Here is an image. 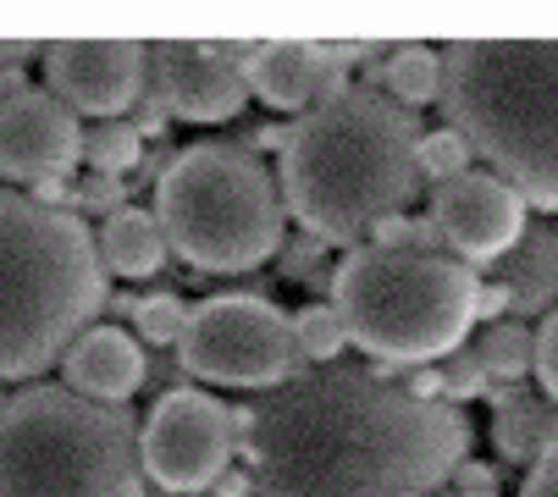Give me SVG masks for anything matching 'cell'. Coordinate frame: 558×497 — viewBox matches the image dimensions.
Here are the masks:
<instances>
[{
    "mask_svg": "<svg viewBox=\"0 0 558 497\" xmlns=\"http://www.w3.org/2000/svg\"><path fill=\"white\" fill-rule=\"evenodd\" d=\"M95 248H100V266L111 277H122V282H149L155 271L167 266V255H172L167 227L155 221V210H138V205H128L122 216L100 221Z\"/></svg>",
    "mask_w": 558,
    "mask_h": 497,
    "instance_id": "e0dca14e",
    "label": "cell"
},
{
    "mask_svg": "<svg viewBox=\"0 0 558 497\" xmlns=\"http://www.w3.org/2000/svg\"><path fill=\"white\" fill-rule=\"evenodd\" d=\"M387 95L415 111V106H442V50L432 45H392L387 56Z\"/></svg>",
    "mask_w": 558,
    "mask_h": 497,
    "instance_id": "ffe728a7",
    "label": "cell"
},
{
    "mask_svg": "<svg viewBox=\"0 0 558 497\" xmlns=\"http://www.w3.org/2000/svg\"><path fill=\"white\" fill-rule=\"evenodd\" d=\"M149 89L167 100L178 122H232L255 95L250 72H238L216 50V39L210 45H194V39L149 45Z\"/></svg>",
    "mask_w": 558,
    "mask_h": 497,
    "instance_id": "4fadbf2b",
    "label": "cell"
},
{
    "mask_svg": "<svg viewBox=\"0 0 558 497\" xmlns=\"http://www.w3.org/2000/svg\"><path fill=\"white\" fill-rule=\"evenodd\" d=\"M28 194H34V205H45V210H66V205L77 199V183H66V178H50V183H34Z\"/></svg>",
    "mask_w": 558,
    "mask_h": 497,
    "instance_id": "d590c367",
    "label": "cell"
},
{
    "mask_svg": "<svg viewBox=\"0 0 558 497\" xmlns=\"http://www.w3.org/2000/svg\"><path fill=\"white\" fill-rule=\"evenodd\" d=\"M504 315H514L509 282H482V288H475V320H482V326H498Z\"/></svg>",
    "mask_w": 558,
    "mask_h": 497,
    "instance_id": "4dcf8cb0",
    "label": "cell"
},
{
    "mask_svg": "<svg viewBox=\"0 0 558 497\" xmlns=\"http://www.w3.org/2000/svg\"><path fill=\"white\" fill-rule=\"evenodd\" d=\"M448 243L453 260H509L525 227V199L498 178V172H464L442 189H432V210H426Z\"/></svg>",
    "mask_w": 558,
    "mask_h": 497,
    "instance_id": "8fae6325",
    "label": "cell"
},
{
    "mask_svg": "<svg viewBox=\"0 0 558 497\" xmlns=\"http://www.w3.org/2000/svg\"><path fill=\"white\" fill-rule=\"evenodd\" d=\"M95 232L72 210L0 189V381H34L106 310Z\"/></svg>",
    "mask_w": 558,
    "mask_h": 497,
    "instance_id": "277c9868",
    "label": "cell"
},
{
    "mask_svg": "<svg viewBox=\"0 0 558 497\" xmlns=\"http://www.w3.org/2000/svg\"><path fill=\"white\" fill-rule=\"evenodd\" d=\"M89 128L77 122L50 89H28L17 100H0V178L7 183H50L66 178L84 160Z\"/></svg>",
    "mask_w": 558,
    "mask_h": 497,
    "instance_id": "7c38bea8",
    "label": "cell"
},
{
    "mask_svg": "<svg viewBox=\"0 0 558 497\" xmlns=\"http://www.w3.org/2000/svg\"><path fill=\"white\" fill-rule=\"evenodd\" d=\"M227 421H232V448L244 453V448L255 443V432H260V403H238V409H227Z\"/></svg>",
    "mask_w": 558,
    "mask_h": 497,
    "instance_id": "1f68e13d",
    "label": "cell"
},
{
    "mask_svg": "<svg viewBox=\"0 0 558 497\" xmlns=\"http://www.w3.org/2000/svg\"><path fill=\"white\" fill-rule=\"evenodd\" d=\"M227 403L199 387H167L144 421V475L172 497H205L232 470Z\"/></svg>",
    "mask_w": 558,
    "mask_h": 497,
    "instance_id": "9c48e42d",
    "label": "cell"
},
{
    "mask_svg": "<svg viewBox=\"0 0 558 497\" xmlns=\"http://www.w3.org/2000/svg\"><path fill=\"white\" fill-rule=\"evenodd\" d=\"M0 409H7V392H0Z\"/></svg>",
    "mask_w": 558,
    "mask_h": 497,
    "instance_id": "60d3db41",
    "label": "cell"
},
{
    "mask_svg": "<svg viewBox=\"0 0 558 497\" xmlns=\"http://www.w3.org/2000/svg\"><path fill=\"white\" fill-rule=\"evenodd\" d=\"M553 232H558V227H553Z\"/></svg>",
    "mask_w": 558,
    "mask_h": 497,
    "instance_id": "7bdbcfd3",
    "label": "cell"
},
{
    "mask_svg": "<svg viewBox=\"0 0 558 497\" xmlns=\"http://www.w3.org/2000/svg\"><path fill=\"white\" fill-rule=\"evenodd\" d=\"M475 271L453 255L360 243L332 266V304L371 371H421L464 349L475 326Z\"/></svg>",
    "mask_w": 558,
    "mask_h": 497,
    "instance_id": "8992f818",
    "label": "cell"
},
{
    "mask_svg": "<svg viewBox=\"0 0 558 497\" xmlns=\"http://www.w3.org/2000/svg\"><path fill=\"white\" fill-rule=\"evenodd\" d=\"M66 371V387L84 392L95 403H128L144 381H149V360H144V343L122 326H89L61 360Z\"/></svg>",
    "mask_w": 558,
    "mask_h": 497,
    "instance_id": "5bb4252c",
    "label": "cell"
},
{
    "mask_svg": "<svg viewBox=\"0 0 558 497\" xmlns=\"http://www.w3.org/2000/svg\"><path fill=\"white\" fill-rule=\"evenodd\" d=\"M442 387H448V403H475V398H493V376L482 365L475 349H459L442 360Z\"/></svg>",
    "mask_w": 558,
    "mask_h": 497,
    "instance_id": "484cf974",
    "label": "cell"
},
{
    "mask_svg": "<svg viewBox=\"0 0 558 497\" xmlns=\"http://www.w3.org/2000/svg\"><path fill=\"white\" fill-rule=\"evenodd\" d=\"M133 326H138V338H144V343H161V349L172 343V349H178L183 326H189V304H183L172 288H155V293H144Z\"/></svg>",
    "mask_w": 558,
    "mask_h": 497,
    "instance_id": "cb8c5ba5",
    "label": "cell"
},
{
    "mask_svg": "<svg viewBox=\"0 0 558 497\" xmlns=\"http://www.w3.org/2000/svg\"><path fill=\"white\" fill-rule=\"evenodd\" d=\"M138 304H144L138 293H111V299H106V315H122V320H133V315H138Z\"/></svg>",
    "mask_w": 558,
    "mask_h": 497,
    "instance_id": "f35d334b",
    "label": "cell"
},
{
    "mask_svg": "<svg viewBox=\"0 0 558 497\" xmlns=\"http://www.w3.org/2000/svg\"><path fill=\"white\" fill-rule=\"evenodd\" d=\"M453 486H459V497H498V470L482 459H464L453 470Z\"/></svg>",
    "mask_w": 558,
    "mask_h": 497,
    "instance_id": "f546056e",
    "label": "cell"
},
{
    "mask_svg": "<svg viewBox=\"0 0 558 497\" xmlns=\"http://www.w3.org/2000/svg\"><path fill=\"white\" fill-rule=\"evenodd\" d=\"M260 486H255V470L250 464H232L216 486H210V497H255Z\"/></svg>",
    "mask_w": 558,
    "mask_h": 497,
    "instance_id": "836d02e7",
    "label": "cell"
},
{
    "mask_svg": "<svg viewBox=\"0 0 558 497\" xmlns=\"http://www.w3.org/2000/svg\"><path fill=\"white\" fill-rule=\"evenodd\" d=\"M520 497H558V459H542V464H531V470H525V486H520Z\"/></svg>",
    "mask_w": 558,
    "mask_h": 497,
    "instance_id": "d6a6232c",
    "label": "cell"
},
{
    "mask_svg": "<svg viewBox=\"0 0 558 497\" xmlns=\"http://www.w3.org/2000/svg\"><path fill=\"white\" fill-rule=\"evenodd\" d=\"M504 282L514 293V320H531V315H553L558 310V232L536 227L520 238V248L504 260Z\"/></svg>",
    "mask_w": 558,
    "mask_h": 497,
    "instance_id": "ac0fdd59",
    "label": "cell"
},
{
    "mask_svg": "<svg viewBox=\"0 0 558 497\" xmlns=\"http://www.w3.org/2000/svg\"><path fill=\"white\" fill-rule=\"evenodd\" d=\"M470 448L459 403H426L381 371L327 365L260 403V432L238 453L260 497H426Z\"/></svg>",
    "mask_w": 558,
    "mask_h": 497,
    "instance_id": "6da1fadb",
    "label": "cell"
},
{
    "mask_svg": "<svg viewBox=\"0 0 558 497\" xmlns=\"http://www.w3.org/2000/svg\"><path fill=\"white\" fill-rule=\"evenodd\" d=\"M149 497H172V492H149Z\"/></svg>",
    "mask_w": 558,
    "mask_h": 497,
    "instance_id": "ab89813d",
    "label": "cell"
},
{
    "mask_svg": "<svg viewBox=\"0 0 558 497\" xmlns=\"http://www.w3.org/2000/svg\"><path fill=\"white\" fill-rule=\"evenodd\" d=\"M442 117L487 172L558 216V39H448Z\"/></svg>",
    "mask_w": 558,
    "mask_h": 497,
    "instance_id": "3957f363",
    "label": "cell"
},
{
    "mask_svg": "<svg viewBox=\"0 0 558 497\" xmlns=\"http://www.w3.org/2000/svg\"><path fill=\"white\" fill-rule=\"evenodd\" d=\"M277 266H282V277H288V282L332 288V271H327V243H322V238H310V232H299V238H288V243H282Z\"/></svg>",
    "mask_w": 558,
    "mask_h": 497,
    "instance_id": "d4e9b609",
    "label": "cell"
},
{
    "mask_svg": "<svg viewBox=\"0 0 558 497\" xmlns=\"http://www.w3.org/2000/svg\"><path fill=\"white\" fill-rule=\"evenodd\" d=\"M482 354L493 387H525V376H536V331L525 320H498V326H482Z\"/></svg>",
    "mask_w": 558,
    "mask_h": 497,
    "instance_id": "d6986e66",
    "label": "cell"
},
{
    "mask_svg": "<svg viewBox=\"0 0 558 497\" xmlns=\"http://www.w3.org/2000/svg\"><path fill=\"white\" fill-rule=\"evenodd\" d=\"M144 160V138L133 122H95L89 144H84V166L100 178H133Z\"/></svg>",
    "mask_w": 558,
    "mask_h": 497,
    "instance_id": "7402d4cb",
    "label": "cell"
},
{
    "mask_svg": "<svg viewBox=\"0 0 558 497\" xmlns=\"http://www.w3.org/2000/svg\"><path fill=\"white\" fill-rule=\"evenodd\" d=\"M415 398H426V403H448V387H442V365L432 371V365H421V371H410V381H404Z\"/></svg>",
    "mask_w": 558,
    "mask_h": 497,
    "instance_id": "8d00e7d4",
    "label": "cell"
},
{
    "mask_svg": "<svg viewBox=\"0 0 558 497\" xmlns=\"http://www.w3.org/2000/svg\"><path fill=\"white\" fill-rule=\"evenodd\" d=\"M205 497H210V492H205Z\"/></svg>",
    "mask_w": 558,
    "mask_h": 497,
    "instance_id": "b9f144b4",
    "label": "cell"
},
{
    "mask_svg": "<svg viewBox=\"0 0 558 497\" xmlns=\"http://www.w3.org/2000/svg\"><path fill=\"white\" fill-rule=\"evenodd\" d=\"M128 122H133V128H138V138L149 144V138H167V122H172V111H167V100H161V95L149 89V95L133 106V117H128Z\"/></svg>",
    "mask_w": 558,
    "mask_h": 497,
    "instance_id": "f1b7e54d",
    "label": "cell"
},
{
    "mask_svg": "<svg viewBox=\"0 0 558 497\" xmlns=\"http://www.w3.org/2000/svg\"><path fill=\"white\" fill-rule=\"evenodd\" d=\"M470 160H475V149H470L453 128H432V133L421 138V183L442 189V183H453V178L475 172Z\"/></svg>",
    "mask_w": 558,
    "mask_h": 497,
    "instance_id": "603a6c76",
    "label": "cell"
},
{
    "mask_svg": "<svg viewBox=\"0 0 558 497\" xmlns=\"http://www.w3.org/2000/svg\"><path fill=\"white\" fill-rule=\"evenodd\" d=\"M410 248H421V255H442V248H448L432 216H410Z\"/></svg>",
    "mask_w": 558,
    "mask_h": 497,
    "instance_id": "74e56055",
    "label": "cell"
},
{
    "mask_svg": "<svg viewBox=\"0 0 558 497\" xmlns=\"http://www.w3.org/2000/svg\"><path fill=\"white\" fill-rule=\"evenodd\" d=\"M288 133H293V122H266V128H255V133H244V149H255V155H266V149H288Z\"/></svg>",
    "mask_w": 558,
    "mask_h": 497,
    "instance_id": "e575fe53",
    "label": "cell"
},
{
    "mask_svg": "<svg viewBox=\"0 0 558 497\" xmlns=\"http://www.w3.org/2000/svg\"><path fill=\"white\" fill-rule=\"evenodd\" d=\"M45 89L100 122H128L149 95V45L138 39H61L45 45Z\"/></svg>",
    "mask_w": 558,
    "mask_h": 497,
    "instance_id": "30bf717a",
    "label": "cell"
},
{
    "mask_svg": "<svg viewBox=\"0 0 558 497\" xmlns=\"http://www.w3.org/2000/svg\"><path fill=\"white\" fill-rule=\"evenodd\" d=\"M293 331H299V354H304L315 371H327V365L349 349V326H343V315H338L332 299L304 304V310L293 315Z\"/></svg>",
    "mask_w": 558,
    "mask_h": 497,
    "instance_id": "44dd1931",
    "label": "cell"
},
{
    "mask_svg": "<svg viewBox=\"0 0 558 497\" xmlns=\"http://www.w3.org/2000/svg\"><path fill=\"white\" fill-rule=\"evenodd\" d=\"M128 194H133L128 178H100V172H89V178H77V199H72V210H77V216H100V221H111V216L128 210Z\"/></svg>",
    "mask_w": 558,
    "mask_h": 497,
    "instance_id": "4316f807",
    "label": "cell"
},
{
    "mask_svg": "<svg viewBox=\"0 0 558 497\" xmlns=\"http://www.w3.org/2000/svg\"><path fill=\"white\" fill-rule=\"evenodd\" d=\"M493 448L504 464H542L558 459V403L525 387H493Z\"/></svg>",
    "mask_w": 558,
    "mask_h": 497,
    "instance_id": "2e32d148",
    "label": "cell"
},
{
    "mask_svg": "<svg viewBox=\"0 0 558 497\" xmlns=\"http://www.w3.org/2000/svg\"><path fill=\"white\" fill-rule=\"evenodd\" d=\"M155 221L194 277H244L288 243L282 183L255 149L227 138L178 149L167 183L155 189Z\"/></svg>",
    "mask_w": 558,
    "mask_h": 497,
    "instance_id": "52a82bcc",
    "label": "cell"
},
{
    "mask_svg": "<svg viewBox=\"0 0 558 497\" xmlns=\"http://www.w3.org/2000/svg\"><path fill=\"white\" fill-rule=\"evenodd\" d=\"M178 365L216 387H288L299 381V331L293 315L255 293H210L189 304L178 338Z\"/></svg>",
    "mask_w": 558,
    "mask_h": 497,
    "instance_id": "ba28073f",
    "label": "cell"
},
{
    "mask_svg": "<svg viewBox=\"0 0 558 497\" xmlns=\"http://www.w3.org/2000/svg\"><path fill=\"white\" fill-rule=\"evenodd\" d=\"M250 89L271 111H315L322 100V45L315 39H260L250 61Z\"/></svg>",
    "mask_w": 558,
    "mask_h": 497,
    "instance_id": "9a60e30c",
    "label": "cell"
},
{
    "mask_svg": "<svg viewBox=\"0 0 558 497\" xmlns=\"http://www.w3.org/2000/svg\"><path fill=\"white\" fill-rule=\"evenodd\" d=\"M421 117L381 89H360L315 106L293 122L277 155L288 216L327 248H360L387 216H404L421 194Z\"/></svg>",
    "mask_w": 558,
    "mask_h": 497,
    "instance_id": "7a4b0ae2",
    "label": "cell"
},
{
    "mask_svg": "<svg viewBox=\"0 0 558 497\" xmlns=\"http://www.w3.org/2000/svg\"><path fill=\"white\" fill-rule=\"evenodd\" d=\"M536 381H542L547 403H558V310L536 326Z\"/></svg>",
    "mask_w": 558,
    "mask_h": 497,
    "instance_id": "83f0119b",
    "label": "cell"
},
{
    "mask_svg": "<svg viewBox=\"0 0 558 497\" xmlns=\"http://www.w3.org/2000/svg\"><path fill=\"white\" fill-rule=\"evenodd\" d=\"M144 426L128 403L28 381L0 409V497H149Z\"/></svg>",
    "mask_w": 558,
    "mask_h": 497,
    "instance_id": "5b68a950",
    "label": "cell"
}]
</instances>
